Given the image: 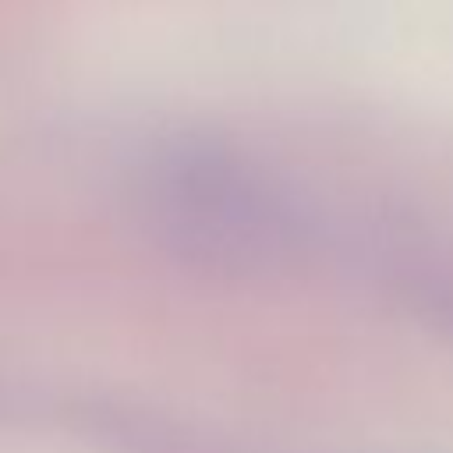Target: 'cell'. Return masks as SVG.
<instances>
[{
    "instance_id": "cell-1",
    "label": "cell",
    "mask_w": 453,
    "mask_h": 453,
    "mask_svg": "<svg viewBox=\"0 0 453 453\" xmlns=\"http://www.w3.org/2000/svg\"><path fill=\"white\" fill-rule=\"evenodd\" d=\"M152 223L188 258L262 269L297 244V219L244 163L219 152H177L152 177Z\"/></svg>"
}]
</instances>
